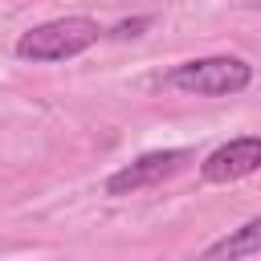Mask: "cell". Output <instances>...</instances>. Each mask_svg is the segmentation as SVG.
<instances>
[{
	"label": "cell",
	"instance_id": "3",
	"mask_svg": "<svg viewBox=\"0 0 261 261\" xmlns=\"http://www.w3.org/2000/svg\"><path fill=\"white\" fill-rule=\"evenodd\" d=\"M192 163V151L184 147H167V151H147L130 163H122L118 171L106 175V196H135V192H147V188H159L163 179L179 175L184 167Z\"/></svg>",
	"mask_w": 261,
	"mask_h": 261
},
{
	"label": "cell",
	"instance_id": "5",
	"mask_svg": "<svg viewBox=\"0 0 261 261\" xmlns=\"http://www.w3.org/2000/svg\"><path fill=\"white\" fill-rule=\"evenodd\" d=\"M253 253H261V216H253V220H245L241 228H228L220 241H212L196 261H245V257H253Z\"/></svg>",
	"mask_w": 261,
	"mask_h": 261
},
{
	"label": "cell",
	"instance_id": "1",
	"mask_svg": "<svg viewBox=\"0 0 261 261\" xmlns=\"http://www.w3.org/2000/svg\"><path fill=\"white\" fill-rule=\"evenodd\" d=\"M106 29L94 16H57L45 24H33L16 37V57L20 61H69L77 53H86L90 45H98Z\"/></svg>",
	"mask_w": 261,
	"mask_h": 261
},
{
	"label": "cell",
	"instance_id": "6",
	"mask_svg": "<svg viewBox=\"0 0 261 261\" xmlns=\"http://www.w3.org/2000/svg\"><path fill=\"white\" fill-rule=\"evenodd\" d=\"M143 29H151V16H135V20H118V24L110 29V37H114V41H126V37H139Z\"/></svg>",
	"mask_w": 261,
	"mask_h": 261
},
{
	"label": "cell",
	"instance_id": "4",
	"mask_svg": "<svg viewBox=\"0 0 261 261\" xmlns=\"http://www.w3.org/2000/svg\"><path fill=\"white\" fill-rule=\"evenodd\" d=\"M253 171H261V135H237V139L220 143L216 151H208L200 163L204 184H232Z\"/></svg>",
	"mask_w": 261,
	"mask_h": 261
},
{
	"label": "cell",
	"instance_id": "2",
	"mask_svg": "<svg viewBox=\"0 0 261 261\" xmlns=\"http://www.w3.org/2000/svg\"><path fill=\"white\" fill-rule=\"evenodd\" d=\"M167 86L196 94V98H232L253 86V65L232 53H212V57H192L167 69Z\"/></svg>",
	"mask_w": 261,
	"mask_h": 261
}]
</instances>
